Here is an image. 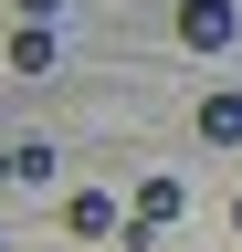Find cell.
<instances>
[{"label":"cell","mask_w":242,"mask_h":252,"mask_svg":"<svg viewBox=\"0 0 242 252\" xmlns=\"http://www.w3.org/2000/svg\"><path fill=\"white\" fill-rule=\"evenodd\" d=\"M158 231H179V179H137V200H127V242L147 252Z\"/></svg>","instance_id":"6da1fadb"},{"label":"cell","mask_w":242,"mask_h":252,"mask_svg":"<svg viewBox=\"0 0 242 252\" xmlns=\"http://www.w3.org/2000/svg\"><path fill=\"white\" fill-rule=\"evenodd\" d=\"M11 179H21V189H53V147L21 137V147H11Z\"/></svg>","instance_id":"8992f818"},{"label":"cell","mask_w":242,"mask_h":252,"mask_svg":"<svg viewBox=\"0 0 242 252\" xmlns=\"http://www.w3.org/2000/svg\"><path fill=\"white\" fill-rule=\"evenodd\" d=\"M232 32H242L232 0H179V42L190 53H232Z\"/></svg>","instance_id":"7a4b0ae2"},{"label":"cell","mask_w":242,"mask_h":252,"mask_svg":"<svg viewBox=\"0 0 242 252\" xmlns=\"http://www.w3.org/2000/svg\"><path fill=\"white\" fill-rule=\"evenodd\" d=\"M200 137L210 147H242V94H200Z\"/></svg>","instance_id":"5b68a950"},{"label":"cell","mask_w":242,"mask_h":252,"mask_svg":"<svg viewBox=\"0 0 242 252\" xmlns=\"http://www.w3.org/2000/svg\"><path fill=\"white\" fill-rule=\"evenodd\" d=\"M232 231H242V189H232Z\"/></svg>","instance_id":"ba28073f"},{"label":"cell","mask_w":242,"mask_h":252,"mask_svg":"<svg viewBox=\"0 0 242 252\" xmlns=\"http://www.w3.org/2000/svg\"><path fill=\"white\" fill-rule=\"evenodd\" d=\"M64 231L74 242H105V231H127V210H116L105 189H74V200H64Z\"/></svg>","instance_id":"277c9868"},{"label":"cell","mask_w":242,"mask_h":252,"mask_svg":"<svg viewBox=\"0 0 242 252\" xmlns=\"http://www.w3.org/2000/svg\"><path fill=\"white\" fill-rule=\"evenodd\" d=\"M0 63H11L21 84H42L53 63H64V32H53V21H21V32H11V53H0Z\"/></svg>","instance_id":"3957f363"},{"label":"cell","mask_w":242,"mask_h":252,"mask_svg":"<svg viewBox=\"0 0 242 252\" xmlns=\"http://www.w3.org/2000/svg\"><path fill=\"white\" fill-rule=\"evenodd\" d=\"M11 11H21V21H64V0H11Z\"/></svg>","instance_id":"52a82bcc"}]
</instances>
